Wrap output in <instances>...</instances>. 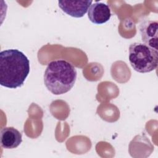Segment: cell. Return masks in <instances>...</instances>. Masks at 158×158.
I'll return each mask as SVG.
<instances>
[{
	"instance_id": "1",
	"label": "cell",
	"mask_w": 158,
	"mask_h": 158,
	"mask_svg": "<svg viewBox=\"0 0 158 158\" xmlns=\"http://www.w3.org/2000/svg\"><path fill=\"white\" fill-rule=\"evenodd\" d=\"M30 61L16 49L0 52V84L8 88H17L24 83L30 73Z\"/></svg>"
},
{
	"instance_id": "2",
	"label": "cell",
	"mask_w": 158,
	"mask_h": 158,
	"mask_svg": "<svg viewBox=\"0 0 158 158\" xmlns=\"http://www.w3.org/2000/svg\"><path fill=\"white\" fill-rule=\"evenodd\" d=\"M77 77V70L72 64L65 60H55L50 62L46 69L44 83L52 94H63L72 88Z\"/></svg>"
},
{
	"instance_id": "3",
	"label": "cell",
	"mask_w": 158,
	"mask_h": 158,
	"mask_svg": "<svg viewBox=\"0 0 158 158\" xmlns=\"http://www.w3.org/2000/svg\"><path fill=\"white\" fill-rule=\"evenodd\" d=\"M129 62L132 68L139 73L155 70L158 64V51L142 43L135 42L129 46Z\"/></svg>"
},
{
	"instance_id": "4",
	"label": "cell",
	"mask_w": 158,
	"mask_h": 158,
	"mask_svg": "<svg viewBox=\"0 0 158 158\" xmlns=\"http://www.w3.org/2000/svg\"><path fill=\"white\" fill-rule=\"evenodd\" d=\"M139 28L143 43L149 48L158 51L157 22L150 20H144L140 23Z\"/></svg>"
},
{
	"instance_id": "5",
	"label": "cell",
	"mask_w": 158,
	"mask_h": 158,
	"mask_svg": "<svg viewBox=\"0 0 158 158\" xmlns=\"http://www.w3.org/2000/svg\"><path fill=\"white\" fill-rule=\"evenodd\" d=\"M93 1H59V7L71 17H82L88 10Z\"/></svg>"
},
{
	"instance_id": "6",
	"label": "cell",
	"mask_w": 158,
	"mask_h": 158,
	"mask_svg": "<svg viewBox=\"0 0 158 158\" xmlns=\"http://www.w3.org/2000/svg\"><path fill=\"white\" fill-rule=\"evenodd\" d=\"M89 20L95 24H102L107 22L111 17L109 5L101 2H95L89 6L88 10Z\"/></svg>"
},
{
	"instance_id": "7",
	"label": "cell",
	"mask_w": 158,
	"mask_h": 158,
	"mask_svg": "<svg viewBox=\"0 0 158 158\" xmlns=\"http://www.w3.org/2000/svg\"><path fill=\"white\" fill-rule=\"evenodd\" d=\"M1 146L7 149L17 148L22 142V135L16 128L12 127L3 128L0 134Z\"/></svg>"
}]
</instances>
